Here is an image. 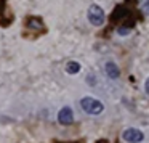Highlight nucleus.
<instances>
[{"label":"nucleus","mask_w":149,"mask_h":143,"mask_svg":"<svg viewBox=\"0 0 149 143\" xmlns=\"http://www.w3.org/2000/svg\"><path fill=\"white\" fill-rule=\"evenodd\" d=\"M80 108L85 114H88V116H100L104 111L103 101L95 98V97H90V95L80 98Z\"/></svg>","instance_id":"obj_1"},{"label":"nucleus","mask_w":149,"mask_h":143,"mask_svg":"<svg viewBox=\"0 0 149 143\" xmlns=\"http://www.w3.org/2000/svg\"><path fill=\"white\" fill-rule=\"evenodd\" d=\"M87 20L91 26L95 27H101L106 21V13H104L103 7H100L98 4H93L88 7V11H87Z\"/></svg>","instance_id":"obj_2"},{"label":"nucleus","mask_w":149,"mask_h":143,"mask_svg":"<svg viewBox=\"0 0 149 143\" xmlns=\"http://www.w3.org/2000/svg\"><path fill=\"white\" fill-rule=\"evenodd\" d=\"M122 140L127 143H141L144 140V133L136 127H128L122 132Z\"/></svg>","instance_id":"obj_3"},{"label":"nucleus","mask_w":149,"mask_h":143,"mask_svg":"<svg viewBox=\"0 0 149 143\" xmlns=\"http://www.w3.org/2000/svg\"><path fill=\"white\" fill-rule=\"evenodd\" d=\"M58 122L63 124V125H71L72 122H74V111H72V108L69 106H64L59 109L58 113Z\"/></svg>","instance_id":"obj_4"},{"label":"nucleus","mask_w":149,"mask_h":143,"mask_svg":"<svg viewBox=\"0 0 149 143\" xmlns=\"http://www.w3.org/2000/svg\"><path fill=\"white\" fill-rule=\"evenodd\" d=\"M104 71H106V76L109 79H114V81H116V79L120 77V69L114 61H107L106 64H104Z\"/></svg>","instance_id":"obj_5"},{"label":"nucleus","mask_w":149,"mask_h":143,"mask_svg":"<svg viewBox=\"0 0 149 143\" xmlns=\"http://www.w3.org/2000/svg\"><path fill=\"white\" fill-rule=\"evenodd\" d=\"M80 69H82V66H80V63H79V61H68V63H66V72L71 74V76L79 74Z\"/></svg>","instance_id":"obj_6"},{"label":"nucleus","mask_w":149,"mask_h":143,"mask_svg":"<svg viewBox=\"0 0 149 143\" xmlns=\"http://www.w3.org/2000/svg\"><path fill=\"white\" fill-rule=\"evenodd\" d=\"M139 7H141V10L144 11L146 15H149V0H141V5H139Z\"/></svg>","instance_id":"obj_7"},{"label":"nucleus","mask_w":149,"mask_h":143,"mask_svg":"<svg viewBox=\"0 0 149 143\" xmlns=\"http://www.w3.org/2000/svg\"><path fill=\"white\" fill-rule=\"evenodd\" d=\"M144 92H146V95L149 97V77L144 81Z\"/></svg>","instance_id":"obj_8"},{"label":"nucleus","mask_w":149,"mask_h":143,"mask_svg":"<svg viewBox=\"0 0 149 143\" xmlns=\"http://www.w3.org/2000/svg\"><path fill=\"white\" fill-rule=\"evenodd\" d=\"M128 32H130V29H122V27L119 29V34H128Z\"/></svg>","instance_id":"obj_9"}]
</instances>
